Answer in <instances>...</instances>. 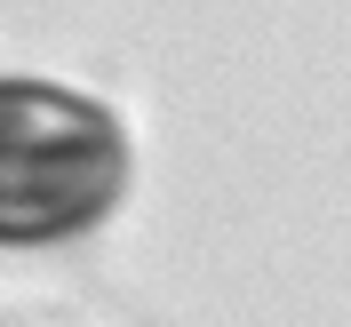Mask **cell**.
Listing matches in <instances>:
<instances>
[{
	"label": "cell",
	"instance_id": "cell-1",
	"mask_svg": "<svg viewBox=\"0 0 351 327\" xmlns=\"http://www.w3.org/2000/svg\"><path fill=\"white\" fill-rule=\"evenodd\" d=\"M128 192V128L56 80H0V247H48Z\"/></svg>",
	"mask_w": 351,
	"mask_h": 327
}]
</instances>
